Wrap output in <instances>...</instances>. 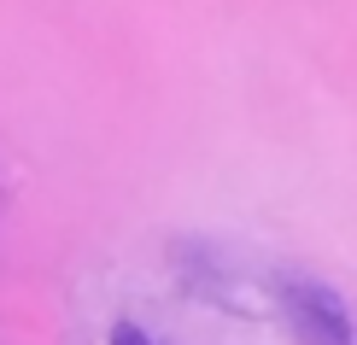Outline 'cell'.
Instances as JSON below:
<instances>
[{
  "mask_svg": "<svg viewBox=\"0 0 357 345\" xmlns=\"http://www.w3.org/2000/svg\"><path fill=\"white\" fill-rule=\"evenodd\" d=\"M106 345H153V339H146V334H141V328H135V322H117Z\"/></svg>",
  "mask_w": 357,
  "mask_h": 345,
  "instance_id": "cell-2",
  "label": "cell"
},
{
  "mask_svg": "<svg viewBox=\"0 0 357 345\" xmlns=\"http://www.w3.org/2000/svg\"><path fill=\"white\" fill-rule=\"evenodd\" d=\"M281 316L299 345H357V310L317 275H281Z\"/></svg>",
  "mask_w": 357,
  "mask_h": 345,
  "instance_id": "cell-1",
  "label": "cell"
}]
</instances>
